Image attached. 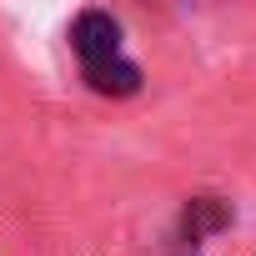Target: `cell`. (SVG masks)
I'll return each mask as SVG.
<instances>
[{"label": "cell", "mask_w": 256, "mask_h": 256, "mask_svg": "<svg viewBox=\"0 0 256 256\" xmlns=\"http://www.w3.org/2000/svg\"><path fill=\"white\" fill-rule=\"evenodd\" d=\"M70 46H76L80 66H96V60H106V56H120V26H116L106 10H86V16H76V26H70Z\"/></svg>", "instance_id": "obj_1"}, {"label": "cell", "mask_w": 256, "mask_h": 256, "mask_svg": "<svg viewBox=\"0 0 256 256\" xmlns=\"http://www.w3.org/2000/svg\"><path fill=\"white\" fill-rule=\"evenodd\" d=\"M80 70H86V80H90L96 96H136L141 90V70L126 60V56H106V60L80 66Z\"/></svg>", "instance_id": "obj_2"}, {"label": "cell", "mask_w": 256, "mask_h": 256, "mask_svg": "<svg viewBox=\"0 0 256 256\" xmlns=\"http://www.w3.org/2000/svg\"><path fill=\"white\" fill-rule=\"evenodd\" d=\"M221 226H231V206L216 201V196H196V201L186 206V216H181L186 241H201V236H211V231H221Z\"/></svg>", "instance_id": "obj_3"}]
</instances>
